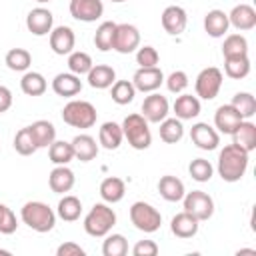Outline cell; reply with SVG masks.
<instances>
[{"mask_svg":"<svg viewBox=\"0 0 256 256\" xmlns=\"http://www.w3.org/2000/svg\"><path fill=\"white\" fill-rule=\"evenodd\" d=\"M248 168V152L236 144H226L218 154V174L224 182H238Z\"/></svg>","mask_w":256,"mask_h":256,"instance_id":"cell-1","label":"cell"},{"mask_svg":"<svg viewBox=\"0 0 256 256\" xmlns=\"http://www.w3.org/2000/svg\"><path fill=\"white\" fill-rule=\"evenodd\" d=\"M20 218L30 230L40 232V234L50 232L56 224V212L46 202H40V200L26 202L20 210Z\"/></svg>","mask_w":256,"mask_h":256,"instance_id":"cell-2","label":"cell"},{"mask_svg":"<svg viewBox=\"0 0 256 256\" xmlns=\"http://www.w3.org/2000/svg\"><path fill=\"white\" fill-rule=\"evenodd\" d=\"M114 224H116V212L106 202L94 204L84 216V230L92 238H104L114 228Z\"/></svg>","mask_w":256,"mask_h":256,"instance_id":"cell-3","label":"cell"},{"mask_svg":"<svg viewBox=\"0 0 256 256\" xmlns=\"http://www.w3.org/2000/svg\"><path fill=\"white\" fill-rule=\"evenodd\" d=\"M122 126V134L128 140V144L134 150H146L152 144V132L148 126V120L142 114H128L124 118Z\"/></svg>","mask_w":256,"mask_h":256,"instance_id":"cell-4","label":"cell"},{"mask_svg":"<svg viewBox=\"0 0 256 256\" xmlns=\"http://www.w3.org/2000/svg\"><path fill=\"white\" fill-rule=\"evenodd\" d=\"M96 118L98 112L88 100H70L62 108V120L72 128H80V130L92 128L96 124Z\"/></svg>","mask_w":256,"mask_h":256,"instance_id":"cell-5","label":"cell"},{"mask_svg":"<svg viewBox=\"0 0 256 256\" xmlns=\"http://www.w3.org/2000/svg\"><path fill=\"white\" fill-rule=\"evenodd\" d=\"M130 222L134 224L136 230L144 232V234H152L160 228L162 224V214L148 202H134L130 206Z\"/></svg>","mask_w":256,"mask_h":256,"instance_id":"cell-6","label":"cell"},{"mask_svg":"<svg viewBox=\"0 0 256 256\" xmlns=\"http://www.w3.org/2000/svg\"><path fill=\"white\" fill-rule=\"evenodd\" d=\"M222 80H224L222 70L216 66H208V68L200 70V74L196 76V82H194L196 96L202 100H214L222 88Z\"/></svg>","mask_w":256,"mask_h":256,"instance_id":"cell-7","label":"cell"},{"mask_svg":"<svg viewBox=\"0 0 256 256\" xmlns=\"http://www.w3.org/2000/svg\"><path fill=\"white\" fill-rule=\"evenodd\" d=\"M184 210L190 212L194 218H198L200 222L204 220H210L212 214H214V200L210 194L202 192V190H192V192H186L184 198Z\"/></svg>","mask_w":256,"mask_h":256,"instance_id":"cell-8","label":"cell"},{"mask_svg":"<svg viewBox=\"0 0 256 256\" xmlns=\"http://www.w3.org/2000/svg\"><path fill=\"white\" fill-rule=\"evenodd\" d=\"M140 46V30L134 24H116L114 30V40H112V50L120 54H130Z\"/></svg>","mask_w":256,"mask_h":256,"instance_id":"cell-9","label":"cell"},{"mask_svg":"<svg viewBox=\"0 0 256 256\" xmlns=\"http://www.w3.org/2000/svg\"><path fill=\"white\" fill-rule=\"evenodd\" d=\"M168 98L158 92H150L142 102V116L148 120V124H160L164 118H168Z\"/></svg>","mask_w":256,"mask_h":256,"instance_id":"cell-10","label":"cell"},{"mask_svg":"<svg viewBox=\"0 0 256 256\" xmlns=\"http://www.w3.org/2000/svg\"><path fill=\"white\" fill-rule=\"evenodd\" d=\"M70 16L78 22H96L104 14L102 0H70Z\"/></svg>","mask_w":256,"mask_h":256,"instance_id":"cell-11","label":"cell"},{"mask_svg":"<svg viewBox=\"0 0 256 256\" xmlns=\"http://www.w3.org/2000/svg\"><path fill=\"white\" fill-rule=\"evenodd\" d=\"M164 82V74L158 66H150V68H138L132 76V84L136 88V92H156Z\"/></svg>","mask_w":256,"mask_h":256,"instance_id":"cell-12","label":"cell"},{"mask_svg":"<svg viewBox=\"0 0 256 256\" xmlns=\"http://www.w3.org/2000/svg\"><path fill=\"white\" fill-rule=\"evenodd\" d=\"M26 28L30 34L34 36H46L50 34V30L54 28V16L48 8H32L26 16Z\"/></svg>","mask_w":256,"mask_h":256,"instance_id":"cell-13","label":"cell"},{"mask_svg":"<svg viewBox=\"0 0 256 256\" xmlns=\"http://www.w3.org/2000/svg\"><path fill=\"white\" fill-rule=\"evenodd\" d=\"M190 140L200 150H216L220 144V134L214 126H210L206 122H196L190 128Z\"/></svg>","mask_w":256,"mask_h":256,"instance_id":"cell-14","label":"cell"},{"mask_svg":"<svg viewBox=\"0 0 256 256\" xmlns=\"http://www.w3.org/2000/svg\"><path fill=\"white\" fill-rule=\"evenodd\" d=\"M162 28L170 34V36H178L186 30V24H188V16H186V10L182 6H166L164 12H162Z\"/></svg>","mask_w":256,"mask_h":256,"instance_id":"cell-15","label":"cell"},{"mask_svg":"<svg viewBox=\"0 0 256 256\" xmlns=\"http://www.w3.org/2000/svg\"><path fill=\"white\" fill-rule=\"evenodd\" d=\"M48 36H50V48L54 54L64 56V54H70L74 50L76 36H74V30L70 26H56L50 30Z\"/></svg>","mask_w":256,"mask_h":256,"instance_id":"cell-16","label":"cell"},{"mask_svg":"<svg viewBox=\"0 0 256 256\" xmlns=\"http://www.w3.org/2000/svg\"><path fill=\"white\" fill-rule=\"evenodd\" d=\"M240 122H242V116L232 104H222L214 112V128L218 130V134H232Z\"/></svg>","mask_w":256,"mask_h":256,"instance_id":"cell-17","label":"cell"},{"mask_svg":"<svg viewBox=\"0 0 256 256\" xmlns=\"http://www.w3.org/2000/svg\"><path fill=\"white\" fill-rule=\"evenodd\" d=\"M198 228H200V220L194 218V216H192L190 212H186V210L178 212V214L170 220V230H172V234L178 236V238H184V240L196 236V234H198Z\"/></svg>","mask_w":256,"mask_h":256,"instance_id":"cell-18","label":"cell"},{"mask_svg":"<svg viewBox=\"0 0 256 256\" xmlns=\"http://www.w3.org/2000/svg\"><path fill=\"white\" fill-rule=\"evenodd\" d=\"M52 90H54V94H58L62 98H72V96L80 94L82 80H80V76H76L72 72H60L52 80Z\"/></svg>","mask_w":256,"mask_h":256,"instance_id":"cell-19","label":"cell"},{"mask_svg":"<svg viewBox=\"0 0 256 256\" xmlns=\"http://www.w3.org/2000/svg\"><path fill=\"white\" fill-rule=\"evenodd\" d=\"M74 182H76V176L74 172L64 164V166H54L50 176H48V186L54 194H66L74 188Z\"/></svg>","mask_w":256,"mask_h":256,"instance_id":"cell-20","label":"cell"},{"mask_svg":"<svg viewBox=\"0 0 256 256\" xmlns=\"http://www.w3.org/2000/svg\"><path fill=\"white\" fill-rule=\"evenodd\" d=\"M228 22L236 30H252L256 26V10L250 4H236L228 14Z\"/></svg>","mask_w":256,"mask_h":256,"instance_id":"cell-21","label":"cell"},{"mask_svg":"<svg viewBox=\"0 0 256 256\" xmlns=\"http://www.w3.org/2000/svg\"><path fill=\"white\" fill-rule=\"evenodd\" d=\"M86 80H88V84H90L92 88H96V90H106V88H110V86L116 82V72H114V68L108 66V64H94V66L90 68V72L86 74Z\"/></svg>","mask_w":256,"mask_h":256,"instance_id":"cell-22","label":"cell"},{"mask_svg":"<svg viewBox=\"0 0 256 256\" xmlns=\"http://www.w3.org/2000/svg\"><path fill=\"white\" fill-rule=\"evenodd\" d=\"M230 136H232V144L246 150L248 154L256 148V124L250 122V120H242Z\"/></svg>","mask_w":256,"mask_h":256,"instance_id":"cell-23","label":"cell"},{"mask_svg":"<svg viewBox=\"0 0 256 256\" xmlns=\"http://www.w3.org/2000/svg\"><path fill=\"white\" fill-rule=\"evenodd\" d=\"M228 28H230V22H228V14L224 10L214 8V10L206 12V16H204V30H206L208 36L222 38L228 32Z\"/></svg>","mask_w":256,"mask_h":256,"instance_id":"cell-24","label":"cell"},{"mask_svg":"<svg viewBox=\"0 0 256 256\" xmlns=\"http://www.w3.org/2000/svg\"><path fill=\"white\" fill-rule=\"evenodd\" d=\"M174 114L178 120H192L200 114L202 106H200V98L198 96H192V94H180L176 100H174Z\"/></svg>","mask_w":256,"mask_h":256,"instance_id":"cell-25","label":"cell"},{"mask_svg":"<svg viewBox=\"0 0 256 256\" xmlns=\"http://www.w3.org/2000/svg\"><path fill=\"white\" fill-rule=\"evenodd\" d=\"M72 150H74V158L80 162H90L98 156V144L90 134H78L72 138Z\"/></svg>","mask_w":256,"mask_h":256,"instance_id":"cell-26","label":"cell"},{"mask_svg":"<svg viewBox=\"0 0 256 256\" xmlns=\"http://www.w3.org/2000/svg\"><path fill=\"white\" fill-rule=\"evenodd\" d=\"M158 192L166 202H180L186 194V188H184V182L180 178L166 174L158 180Z\"/></svg>","mask_w":256,"mask_h":256,"instance_id":"cell-27","label":"cell"},{"mask_svg":"<svg viewBox=\"0 0 256 256\" xmlns=\"http://www.w3.org/2000/svg\"><path fill=\"white\" fill-rule=\"evenodd\" d=\"M124 140L122 126L116 122H104L98 130V144L106 150H118Z\"/></svg>","mask_w":256,"mask_h":256,"instance_id":"cell-28","label":"cell"},{"mask_svg":"<svg viewBox=\"0 0 256 256\" xmlns=\"http://www.w3.org/2000/svg\"><path fill=\"white\" fill-rule=\"evenodd\" d=\"M126 194V184L122 178L118 176H108L100 182V198L106 202V204H116L124 198Z\"/></svg>","mask_w":256,"mask_h":256,"instance_id":"cell-29","label":"cell"},{"mask_svg":"<svg viewBox=\"0 0 256 256\" xmlns=\"http://www.w3.org/2000/svg\"><path fill=\"white\" fill-rule=\"evenodd\" d=\"M28 128H30L32 138H34V142H36L38 148H48L56 140V128L48 120H36Z\"/></svg>","mask_w":256,"mask_h":256,"instance_id":"cell-30","label":"cell"},{"mask_svg":"<svg viewBox=\"0 0 256 256\" xmlns=\"http://www.w3.org/2000/svg\"><path fill=\"white\" fill-rule=\"evenodd\" d=\"M46 88H48V82L40 72H34V70L24 72V76L20 80V90L26 96H42L46 92Z\"/></svg>","mask_w":256,"mask_h":256,"instance_id":"cell-31","label":"cell"},{"mask_svg":"<svg viewBox=\"0 0 256 256\" xmlns=\"http://www.w3.org/2000/svg\"><path fill=\"white\" fill-rule=\"evenodd\" d=\"M58 218H62L64 222H74L80 218L82 214V202L80 198L72 196V194H64V198H60L58 208H56Z\"/></svg>","mask_w":256,"mask_h":256,"instance_id":"cell-32","label":"cell"},{"mask_svg":"<svg viewBox=\"0 0 256 256\" xmlns=\"http://www.w3.org/2000/svg\"><path fill=\"white\" fill-rule=\"evenodd\" d=\"M158 132H160V140H162V142H166V144H176V142H180L182 136H184L182 120H178V118H164V120L160 122Z\"/></svg>","mask_w":256,"mask_h":256,"instance_id":"cell-33","label":"cell"},{"mask_svg":"<svg viewBox=\"0 0 256 256\" xmlns=\"http://www.w3.org/2000/svg\"><path fill=\"white\" fill-rule=\"evenodd\" d=\"M222 56L224 58L248 56V40L242 34H228L222 44Z\"/></svg>","mask_w":256,"mask_h":256,"instance_id":"cell-34","label":"cell"},{"mask_svg":"<svg viewBox=\"0 0 256 256\" xmlns=\"http://www.w3.org/2000/svg\"><path fill=\"white\" fill-rule=\"evenodd\" d=\"M48 158H50V162L56 164V166L68 164L70 160H74L72 144L66 142V140H54V142L48 146Z\"/></svg>","mask_w":256,"mask_h":256,"instance_id":"cell-35","label":"cell"},{"mask_svg":"<svg viewBox=\"0 0 256 256\" xmlns=\"http://www.w3.org/2000/svg\"><path fill=\"white\" fill-rule=\"evenodd\" d=\"M6 66L14 72H26L32 64V56L26 48H12L6 52V58H4Z\"/></svg>","mask_w":256,"mask_h":256,"instance_id":"cell-36","label":"cell"},{"mask_svg":"<svg viewBox=\"0 0 256 256\" xmlns=\"http://www.w3.org/2000/svg\"><path fill=\"white\" fill-rule=\"evenodd\" d=\"M224 72L232 80H242L250 74V58L238 56V58H224Z\"/></svg>","mask_w":256,"mask_h":256,"instance_id":"cell-37","label":"cell"},{"mask_svg":"<svg viewBox=\"0 0 256 256\" xmlns=\"http://www.w3.org/2000/svg\"><path fill=\"white\" fill-rule=\"evenodd\" d=\"M110 88H112V90H110V96H112V100H114L118 106L130 104V102L134 100V96H136V88H134L132 80H116Z\"/></svg>","mask_w":256,"mask_h":256,"instance_id":"cell-38","label":"cell"},{"mask_svg":"<svg viewBox=\"0 0 256 256\" xmlns=\"http://www.w3.org/2000/svg\"><path fill=\"white\" fill-rule=\"evenodd\" d=\"M114 30H116V22H112V20H106V22H102V24L96 28V34H94V46H96L100 52H108V50H112Z\"/></svg>","mask_w":256,"mask_h":256,"instance_id":"cell-39","label":"cell"},{"mask_svg":"<svg viewBox=\"0 0 256 256\" xmlns=\"http://www.w3.org/2000/svg\"><path fill=\"white\" fill-rule=\"evenodd\" d=\"M94 66L92 58L88 52H82V50H72L68 54V70L76 76H84L90 72V68Z\"/></svg>","mask_w":256,"mask_h":256,"instance_id":"cell-40","label":"cell"},{"mask_svg":"<svg viewBox=\"0 0 256 256\" xmlns=\"http://www.w3.org/2000/svg\"><path fill=\"white\" fill-rule=\"evenodd\" d=\"M230 104L238 110V114L242 116V120H250L256 114V98L250 92H236Z\"/></svg>","mask_w":256,"mask_h":256,"instance_id":"cell-41","label":"cell"},{"mask_svg":"<svg viewBox=\"0 0 256 256\" xmlns=\"http://www.w3.org/2000/svg\"><path fill=\"white\" fill-rule=\"evenodd\" d=\"M104 256H126L128 254V240L122 234H106L102 244Z\"/></svg>","mask_w":256,"mask_h":256,"instance_id":"cell-42","label":"cell"},{"mask_svg":"<svg viewBox=\"0 0 256 256\" xmlns=\"http://www.w3.org/2000/svg\"><path fill=\"white\" fill-rule=\"evenodd\" d=\"M14 150L20 156H32L38 150V146H36V142H34L32 132H30L28 126H24V128H20L16 132V136H14Z\"/></svg>","mask_w":256,"mask_h":256,"instance_id":"cell-43","label":"cell"},{"mask_svg":"<svg viewBox=\"0 0 256 256\" xmlns=\"http://www.w3.org/2000/svg\"><path fill=\"white\" fill-rule=\"evenodd\" d=\"M188 172H190V178L196 180V182H208L214 174V168L208 160L204 158H194L188 166Z\"/></svg>","mask_w":256,"mask_h":256,"instance_id":"cell-44","label":"cell"},{"mask_svg":"<svg viewBox=\"0 0 256 256\" xmlns=\"http://www.w3.org/2000/svg\"><path fill=\"white\" fill-rule=\"evenodd\" d=\"M160 62V54L154 46H138L136 48V64L140 68H150V66H158Z\"/></svg>","mask_w":256,"mask_h":256,"instance_id":"cell-45","label":"cell"},{"mask_svg":"<svg viewBox=\"0 0 256 256\" xmlns=\"http://www.w3.org/2000/svg\"><path fill=\"white\" fill-rule=\"evenodd\" d=\"M164 82H166V88H168L172 94H182V92L188 88V84H190L188 74H186L184 70H174V72H170L168 78H164Z\"/></svg>","mask_w":256,"mask_h":256,"instance_id":"cell-46","label":"cell"},{"mask_svg":"<svg viewBox=\"0 0 256 256\" xmlns=\"http://www.w3.org/2000/svg\"><path fill=\"white\" fill-rule=\"evenodd\" d=\"M18 228V220H16V214L0 202V234H14Z\"/></svg>","mask_w":256,"mask_h":256,"instance_id":"cell-47","label":"cell"},{"mask_svg":"<svg viewBox=\"0 0 256 256\" xmlns=\"http://www.w3.org/2000/svg\"><path fill=\"white\" fill-rule=\"evenodd\" d=\"M134 256H156L158 254V244L154 240H138L132 248Z\"/></svg>","mask_w":256,"mask_h":256,"instance_id":"cell-48","label":"cell"},{"mask_svg":"<svg viewBox=\"0 0 256 256\" xmlns=\"http://www.w3.org/2000/svg\"><path fill=\"white\" fill-rule=\"evenodd\" d=\"M84 248L76 242H64L56 248V256H84Z\"/></svg>","mask_w":256,"mask_h":256,"instance_id":"cell-49","label":"cell"},{"mask_svg":"<svg viewBox=\"0 0 256 256\" xmlns=\"http://www.w3.org/2000/svg\"><path fill=\"white\" fill-rule=\"evenodd\" d=\"M10 106H12V92H10V88L0 86V114L10 110Z\"/></svg>","mask_w":256,"mask_h":256,"instance_id":"cell-50","label":"cell"},{"mask_svg":"<svg viewBox=\"0 0 256 256\" xmlns=\"http://www.w3.org/2000/svg\"><path fill=\"white\" fill-rule=\"evenodd\" d=\"M238 254H252V256H256V250H252V248H242V250H238Z\"/></svg>","mask_w":256,"mask_h":256,"instance_id":"cell-51","label":"cell"},{"mask_svg":"<svg viewBox=\"0 0 256 256\" xmlns=\"http://www.w3.org/2000/svg\"><path fill=\"white\" fill-rule=\"evenodd\" d=\"M0 254H4V256H10V252H8V250H4V248H0Z\"/></svg>","mask_w":256,"mask_h":256,"instance_id":"cell-52","label":"cell"},{"mask_svg":"<svg viewBox=\"0 0 256 256\" xmlns=\"http://www.w3.org/2000/svg\"><path fill=\"white\" fill-rule=\"evenodd\" d=\"M36 2H40V4H46V2H50V0H36Z\"/></svg>","mask_w":256,"mask_h":256,"instance_id":"cell-53","label":"cell"},{"mask_svg":"<svg viewBox=\"0 0 256 256\" xmlns=\"http://www.w3.org/2000/svg\"><path fill=\"white\" fill-rule=\"evenodd\" d=\"M112 2H126V0H112Z\"/></svg>","mask_w":256,"mask_h":256,"instance_id":"cell-54","label":"cell"}]
</instances>
